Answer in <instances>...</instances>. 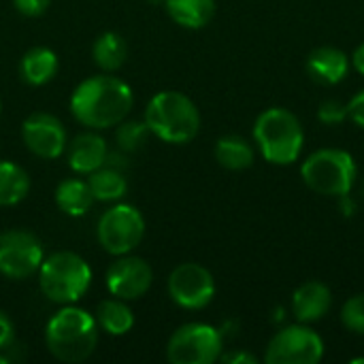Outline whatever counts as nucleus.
<instances>
[{
	"mask_svg": "<svg viewBox=\"0 0 364 364\" xmlns=\"http://www.w3.org/2000/svg\"><path fill=\"white\" fill-rule=\"evenodd\" d=\"M96 324L111 337H124L134 326V314L122 299H105L96 307Z\"/></svg>",
	"mask_w": 364,
	"mask_h": 364,
	"instance_id": "obj_20",
	"label": "nucleus"
},
{
	"mask_svg": "<svg viewBox=\"0 0 364 364\" xmlns=\"http://www.w3.org/2000/svg\"><path fill=\"white\" fill-rule=\"evenodd\" d=\"M215 160L228 171H243L254 164V149L243 136L228 134L215 143Z\"/></svg>",
	"mask_w": 364,
	"mask_h": 364,
	"instance_id": "obj_24",
	"label": "nucleus"
},
{
	"mask_svg": "<svg viewBox=\"0 0 364 364\" xmlns=\"http://www.w3.org/2000/svg\"><path fill=\"white\" fill-rule=\"evenodd\" d=\"M341 322L352 333L364 335V294L352 296L341 309Z\"/></svg>",
	"mask_w": 364,
	"mask_h": 364,
	"instance_id": "obj_26",
	"label": "nucleus"
},
{
	"mask_svg": "<svg viewBox=\"0 0 364 364\" xmlns=\"http://www.w3.org/2000/svg\"><path fill=\"white\" fill-rule=\"evenodd\" d=\"M98 333L100 328L92 314L75 305H62L45 326V346L60 363H83L94 354Z\"/></svg>",
	"mask_w": 364,
	"mask_h": 364,
	"instance_id": "obj_2",
	"label": "nucleus"
},
{
	"mask_svg": "<svg viewBox=\"0 0 364 364\" xmlns=\"http://www.w3.org/2000/svg\"><path fill=\"white\" fill-rule=\"evenodd\" d=\"M94 64L105 73H115L124 66L128 58L126 41L117 32H102L92 45Z\"/></svg>",
	"mask_w": 364,
	"mask_h": 364,
	"instance_id": "obj_23",
	"label": "nucleus"
},
{
	"mask_svg": "<svg viewBox=\"0 0 364 364\" xmlns=\"http://www.w3.org/2000/svg\"><path fill=\"white\" fill-rule=\"evenodd\" d=\"M107 141L96 132H81L66 145L68 166L77 175H90L107 162Z\"/></svg>",
	"mask_w": 364,
	"mask_h": 364,
	"instance_id": "obj_14",
	"label": "nucleus"
},
{
	"mask_svg": "<svg viewBox=\"0 0 364 364\" xmlns=\"http://www.w3.org/2000/svg\"><path fill=\"white\" fill-rule=\"evenodd\" d=\"M15 343V324L13 320L0 309V352L9 350Z\"/></svg>",
	"mask_w": 364,
	"mask_h": 364,
	"instance_id": "obj_29",
	"label": "nucleus"
},
{
	"mask_svg": "<svg viewBox=\"0 0 364 364\" xmlns=\"http://www.w3.org/2000/svg\"><path fill=\"white\" fill-rule=\"evenodd\" d=\"M318 117H320L324 124H331V126L341 124V122H346V117H348V105H343V102H339V100H324V102L320 105V109H318Z\"/></svg>",
	"mask_w": 364,
	"mask_h": 364,
	"instance_id": "obj_27",
	"label": "nucleus"
},
{
	"mask_svg": "<svg viewBox=\"0 0 364 364\" xmlns=\"http://www.w3.org/2000/svg\"><path fill=\"white\" fill-rule=\"evenodd\" d=\"M9 363V358H6V356H2V354H0V364H6Z\"/></svg>",
	"mask_w": 364,
	"mask_h": 364,
	"instance_id": "obj_33",
	"label": "nucleus"
},
{
	"mask_svg": "<svg viewBox=\"0 0 364 364\" xmlns=\"http://www.w3.org/2000/svg\"><path fill=\"white\" fill-rule=\"evenodd\" d=\"M96 237L100 247L115 258L132 254L145 237V218L136 207L117 203L100 215Z\"/></svg>",
	"mask_w": 364,
	"mask_h": 364,
	"instance_id": "obj_7",
	"label": "nucleus"
},
{
	"mask_svg": "<svg viewBox=\"0 0 364 364\" xmlns=\"http://www.w3.org/2000/svg\"><path fill=\"white\" fill-rule=\"evenodd\" d=\"M55 205L68 218L85 215L94 205V196L90 192L87 181L77 179V177H68L60 181L55 188Z\"/></svg>",
	"mask_w": 364,
	"mask_h": 364,
	"instance_id": "obj_18",
	"label": "nucleus"
},
{
	"mask_svg": "<svg viewBox=\"0 0 364 364\" xmlns=\"http://www.w3.org/2000/svg\"><path fill=\"white\" fill-rule=\"evenodd\" d=\"M220 360H222V363H228V364H256L258 363V358H256V356H252V354H247V352H230V354H222V356H220Z\"/></svg>",
	"mask_w": 364,
	"mask_h": 364,
	"instance_id": "obj_31",
	"label": "nucleus"
},
{
	"mask_svg": "<svg viewBox=\"0 0 364 364\" xmlns=\"http://www.w3.org/2000/svg\"><path fill=\"white\" fill-rule=\"evenodd\" d=\"M0 113H2V100H0Z\"/></svg>",
	"mask_w": 364,
	"mask_h": 364,
	"instance_id": "obj_34",
	"label": "nucleus"
},
{
	"mask_svg": "<svg viewBox=\"0 0 364 364\" xmlns=\"http://www.w3.org/2000/svg\"><path fill=\"white\" fill-rule=\"evenodd\" d=\"M164 6L171 19L188 30L205 28L215 15V0H164Z\"/></svg>",
	"mask_w": 364,
	"mask_h": 364,
	"instance_id": "obj_19",
	"label": "nucleus"
},
{
	"mask_svg": "<svg viewBox=\"0 0 364 364\" xmlns=\"http://www.w3.org/2000/svg\"><path fill=\"white\" fill-rule=\"evenodd\" d=\"M348 117H350L354 124H358L360 128H364V90L363 92H358V94L350 100V105H348Z\"/></svg>",
	"mask_w": 364,
	"mask_h": 364,
	"instance_id": "obj_30",
	"label": "nucleus"
},
{
	"mask_svg": "<svg viewBox=\"0 0 364 364\" xmlns=\"http://www.w3.org/2000/svg\"><path fill=\"white\" fill-rule=\"evenodd\" d=\"M333 305V294L322 282H307L292 294V314L299 322L309 324L322 320Z\"/></svg>",
	"mask_w": 364,
	"mask_h": 364,
	"instance_id": "obj_15",
	"label": "nucleus"
},
{
	"mask_svg": "<svg viewBox=\"0 0 364 364\" xmlns=\"http://www.w3.org/2000/svg\"><path fill=\"white\" fill-rule=\"evenodd\" d=\"M151 134L149 126L145 124V119L136 122V119H130V122H119L117 124V130H115V141H117V147L126 154L130 151H139L145 143H147V136Z\"/></svg>",
	"mask_w": 364,
	"mask_h": 364,
	"instance_id": "obj_25",
	"label": "nucleus"
},
{
	"mask_svg": "<svg viewBox=\"0 0 364 364\" xmlns=\"http://www.w3.org/2000/svg\"><path fill=\"white\" fill-rule=\"evenodd\" d=\"M350 68L348 55L337 47H318L307 58V73L316 83L337 85L346 79Z\"/></svg>",
	"mask_w": 364,
	"mask_h": 364,
	"instance_id": "obj_16",
	"label": "nucleus"
},
{
	"mask_svg": "<svg viewBox=\"0 0 364 364\" xmlns=\"http://www.w3.org/2000/svg\"><path fill=\"white\" fill-rule=\"evenodd\" d=\"M151 134L164 143L186 145L200 130L198 107L181 92H158L145 107L143 115Z\"/></svg>",
	"mask_w": 364,
	"mask_h": 364,
	"instance_id": "obj_3",
	"label": "nucleus"
},
{
	"mask_svg": "<svg viewBox=\"0 0 364 364\" xmlns=\"http://www.w3.org/2000/svg\"><path fill=\"white\" fill-rule=\"evenodd\" d=\"M352 64H354V68L364 75V43H360L358 47H356V51H354V55H352Z\"/></svg>",
	"mask_w": 364,
	"mask_h": 364,
	"instance_id": "obj_32",
	"label": "nucleus"
},
{
	"mask_svg": "<svg viewBox=\"0 0 364 364\" xmlns=\"http://www.w3.org/2000/svg\"><path fill=\"white\" fill-rule=\"evenodd\" d=\"M21 139L30 154L43 160H55L66 151L68 134L64 124L51 113H32L21 124Z\"/></svg>",
	"mask_w": 364,
	"mask_h": 364,
	"instance_id": "obj_13",
	"label": "nucleus"
},
{
	"mask_svg": "<svg viewBox=\"0 0 364 364\" xmlns=\"http://www.w3.org/2000/svg\"><path fill=\"white\" fill-rule=\"evenodd\" d=\"M45 258L43 243L28 230L0 232V275L6 279H28L38 273Z\"/></svg>",
	"mask_w": 364,
	"mask_h": 364,
	"instance_id": "obj_9",
	"label": "nucleus"
},
{
	"mask_svg": "<svg viewBox=\"0 0 364 364\" xmlns=\"http://www.w3.org/2000/svg\"><path fill=\"white\" fill-rule=\"evenodd\" d=\"M85 181L90 186V192H92L94 200H98V203H117L128 192L126 177L117 168L107 166V164L100 166L98 171L90 173Z\"/></svg>",
	"mask_w": 364,
	"mask_h": 364,
	"instance_id": "obj_21",
	"label": "nucleus"
},
{
	"mask_svg": "<svg viewBox=\"0 0 364 364\" xmlns=\"http://www.w3.org/2000/svg\"><path fill=\"white\" fill-rule=\"evenodd\" d=\"M324 356L322 337L309 326L296 324L279 331L269 348L264 360L269 364H318Z\"/></svg>",
	"mask_w": 364,
	"mask_h": 364,
	"instance_id": "obj_10",
	"label": "nucleus"
},
{
	"mask_svg": "<svg viewBox=\"0 0 364 364\" xmlns=\"http://www.w3.org/2000/svg\"><path fill=\"white\" fill-rule=\"evenodd\" d=\"M254 141L271 164H292L303 149V126L299 117L282 107L267 109L254 124Z\"/></svg>",
	"mask_w": 364,
	"mask_h": 364,
	"instance_id": "obj_5",
	"label": "nucleus"
},
{
	"mask_svg": "<svg viewBox=\"0 0 364 364\" xmlns=\"http://www.w3.org/2000/svg\"><path fill=\"white\" fill-rule=\"evenodd\" d=\"M51 0H13V6L26 17H38L49 9Z\"/></svg>",
	"mask_w": 364,
	"mask_h": 364,
	"instance_id": "obj_28",
	"label": "nucleus"
},
{
	"mask_svg": "<svg viewBox=\"0 0 364 364\" xmlns=\"http://www.w3.org/2000/svg\"><path fill=\"white\" fill-rule=\"evenodd\" d=\"M107 290L122 301H136L145 296L154 284V269L139 256L124 254L107 269Z\"/></svg>",
	"mask_w": 364,
	"mask_h": 364,
	"instance_id": "obj_12",
	"label": "nucleus"
},
{
	"mask_svg": "<svg viewBox=\"0 0 364 364\" xmlns=\"http://www.w3.org/2000/svg\"><path fill=\"white\" fill-rule=\"evenodd\" d=\"M134 105L132 87L113 75H94L81 81L70 96L73 117L92 130L113 128L124 122Z\"/></svg>",
	"mask_w": 364,
	"mask_h": 364,
	"instance_id": "obj_1",
	"label": "nucleus"
},
{
	"mask_svg": "<svg viewBox=\"0 0 364 364\" xmlns=\"http://www.w3.org/2000/svg\"><path fill=\"white\" fill-rule=\"evenodd\" d=\"M30 175L15 162L0 160V207L19 205L30 194Z\"/></svg>",
	"mask_w": 364,
	"mask_h": 364,
	"instance_id": "obj_22",
	"label": "nucleus"
},
{
	"mask_svg": "<svg viewBox=\"0 0 364 364\" xmlns=\"http://www.w3.org/2000/svg\"><path fill=\"white\" fill-rule=\"evenodd\" d=\"M222 333L209 324L192 322L177 328L166 346V358L173 364H213L222 356Z\"/></svg>",
	"mask_w": 364,
	"mask_h": 364,
	"instance_id": "obj_8",
	"label": "nucleus"
},
{
	"mask_svg": "<svg viewBox=\"0 0 364 364\" xmlns=\"http://www.w3.org/2000/svg\"><path fill=\"white\" fill-rule=\"evenodd\" d=\"M38 286L45 299L55 305H75L92 284L90 264L75 252H53L38 269Z\"/></svg>",
	"mask_w": 364,
	"mask_h": 364,
	"instance_id": "obj_4",
	"label": "nucleus"
},
{
	"mask_svg": "<svg viewBox=\"0 0 364 364\" xmlns=\"http://www.w3.org/2000/svg\"><path fill=\"white\" fill-rule=\"evenodd\" d=\"M168 296L181 309H205L215 296V279L209 269L196 262H183L168 275Z\"/></svg>",
	"mask_w": 364,
	"mask_h": 364,
	"instance_id": "obj_11",
	"label": "nucleus"
},
{
	"mask_svg": "<svg viewBox=\"0 0 364 364\" xmlns=\"http://www.w3.org/2000/svg\"><path fill=\"white\" fill-rule=\"evenodd\" d=\"M55 73H58V55L49 47H32L19 60V75L32 87H41L49 83L55 77Z\"/></svg>",
	"mask_w": 364,
	"mask_h": 364,
	"instance_id": "obj_17",
	"label": "nucleus"
},
{
	"mask_svg": "<svg viewBox=\"0 0 364 364\" xmlns=\"http://www.w3.org/2000/svg\"><path fill=\"white\" fill-rule=\"evenodd\" d=\"M301 175L307 188L316 194L341 198L350 194L358 168L352 154L343 149H320L303 162Z\"/></svg>",
	"mask_w": 364,
	"mask_h": 364,
	"instance_id": "obj_6",
	"label": "nucleus"
}]
</instances>
